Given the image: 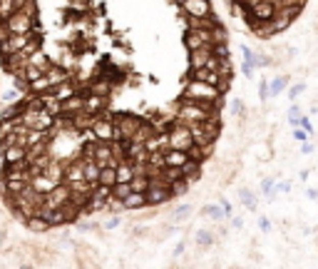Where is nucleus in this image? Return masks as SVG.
Instances as JSON below:
<instances>
[{
	"mask_svg": "<svg viewBox=\"0 0 318 269\" xmlns=\"http://www.w3.org/2000/svg\"><path fill=\"white\" fill-rule=\"evenodd\" d=\"M211 58H214V53H211V45L197 48V50H189V65H191V70H197V68H204V65Z\"/></svg>",
	"mask_w": 318,
	"mask_h": 269,
	"instance_id": "obj_12",
	"label": "nucleus"
},
{
	"mask_svg": "<svg viewBox=\"0 0 318 269\" xmlns=\"http://www.w3.org/2000/svg\"><path fill=\"white\" fill-rule=\"evenodd\" d=\"M53 122H55V115H50V113L42 107V110H40V115H38L35 127H38V130H50V127H53Z\"/></svg>",
	"mask_w": 318,
	"mask_h": 269,
	"instance_id": "obj_32",
	"label": "nucleus"
},
{
	"mask_svg": "<svg viewBox=\"0 0 318 269\" xmlns=\"http://www.w3.org/2000/svg\"><path fill=\"white\" fill-rule=\"evenodd\" d=\"M77 230H80V232H97V230H100V225L92 222V219L87 222V219H80V217H77Z\"/></svg>",
	"mask_w": 318,
	"mask_h": 269,
	"instance_id": "obj_40",
	"label": "nucleus"
},
{
	"mask_svg": "<svg viewBox=\"0 0 318 269\" xmlns=\"http://www.w3.org/2000/svg\"><path fill=\"white\" fill-rule=\"evenodd\" d=\"M147 207V194L144 192H130L125 197V210H144Z\"/></svg>",
	"mask_w": 318,
	"mask_h": 269,
	"instance_id": "obj_21",
	"label": "nucleus"
},
{
	"mask_svg": "<svg viewBox=\"0 0 318 269\" xmlns=\"http://www.w3.org/2000/svg\"><path fill=\"white\" fill-rule=\"evenodd\" d=\"M222 207H224L226 217H229V214H231V205H229V202H226V199H222Z\"/></svg>",
	"mask_w": 318,
	"mask_h": 269,
	"instance_id": "obj_51",
	"label": "nucleus"
},
{
	"mask_svg": "<svg viewBox=\"0 0 318 269\" xmlns=\"http://www.w3.org/2000/svg\"><path fill=\"white\" fill-rule=\"evenodd\" d=\"M45 77L50 80V87H57L60 82H67L70 80V73L65 68H57V65H50V70L45 73Z\"/></svg>",
	"mask_w": 318,
	"mask_h": 269,
	"instance_id": "obj_20",
	"label": "nucleus"
},
{
	"mask_svg": "<svg viewBox=\"0 0 318 269\" xmlns=\"http://www.w3.org/2000/svg\"><path fill=\"white\" fill-rule=\"evenodd\" d=\"M231 3H243V5H246V8H249V5H254V3H256V0H231Z\"/></svg>",
	"mask_w": 318,
	"mask_h": 269,
	"instance_id": "obj_53",
	"label": "nucleus"
},
{
	"mask_svg": "<svg viewBox=\"0 0 318 269\" xmlns=\"http://www.w3.org/2000/svg\"><path fill=\"white\" fill-rule=\"evenodd\" d=\"M8 35H10V30H8V25H5V23L0 20V40H5Z\"/></svg>",
	"mask_w": 318,
	"mask_h": 269,
	"instance_id": "obj_47",
	"label": "nucleus"
},
{
	"mask_svg": "<svg viewBox=\"0 0 318 269\" xmlns=\"http://www.w3.org/2000/svg\"><path fill=\"white\" fill-rule=\"evenodd\" d=\"M67 199H70V187H67L65 182H60V185H55L50 192L45 194V205H42L40 210H60Z\"/></svg>",
	"mask_w": 318,
	"mask_h": 269,
	"instance_id": "obj_5",
	"label": "nucleus"
},
{
	"mask_svg": "<svg viewBox=\"0 0 318 269\" xmlns=\"http://www.w3.org/2000/svg\"><path fill=\"white\" fill-rule=\"evenodd\" d=\"M184 42H187L189 50H197V48L211 45V42H214V38H211V30H206V28H189Z\"/></svg>",
	"mask_w": 318,
	"mask_h": 269,
	"instance_id": "obj_7",
	"label": "nucleus"
},
{
	"mask_svg": "<svg viewBox=\"0 0 318 269\" xmlns=\"http://www.w3.org/2000/svg\"><path fill=\"white\" fill-rule=\"evenodd\" d=\"M147 205L150 207H159V205H167L174 199V194L167 185H157V182H150V190H147Z\"/></svg>",
	"mask_w": 318,
	"mask_h": 269,
	"instance_id": "obj_6",
	"label": "nucleus"
},
{
	"mask_svg": "<svg viewBox=\"0 0 318 269\" xmlns=\"http://www.w3.org/2000/svg\"><path fill=\"white\" fill-rule=\"evenodd\" d=\"M189 187H191V185H189L184 177H179V180H174V182L169 185V190H172V194H174V199H177V197H182V194H187Z\"/></svg>",
	"mask_w": 318,
	"mask_h": 269,
	"instance_id": "obj_31",
	"label": "nucleus"
},
{
	"mask_svg": "<svg viewBox=\"0 0 318 269\" xmlns=\"http://www.w3.org/2000/svg\"><path fill=\"white\" fill-rule=\"evenodd\" d=\"M214 242H216V239H214V232L211 230H199L197 232V247H199V252L209 250Z\"/></svg>",
	"mask_w": 318,
	"mask_h": 269,
	"instance_id": "obj_27",
	"label": "nucleus"
},
{
	"mask_svg": "<svg viewBox=\"0 0 318 269\" xmlns=\"http://www.w3.org/2000/svg\"><path fill=\"white\" fill-rule=\"evenodd\" d=\"M94 162H97V167H107V165H112L117 167V160L112 157V150H110V142H102V140H97L94 142Z\"/></svg>",
	"mask_w": 318,
	"mask_h": 269,
	"instance_id": "obj_8",
	"label": "nucleus"
},
{
	"mask_svg": "<svg viewBox=\"0 0 318 269\" xmlns=\"http://www.w3.org/2000/svg\"><path fill=\"white\" fill-rule=\"evenodd\" d=\"M239 197H241V205H243V207H249L251 212L256 210V197H254V192H251V190L241 187V190H239Z\"/></svg>",
	"mask_w": 318,
	"mask_h": 269,
	"instance_id": "obj_35",
	"label": "nucleus"
},
{
	"mask_svg": "<svg viewBox=\"0 0 318 269\" xmlns=\"http://www.w3.org/2000/svg\"><path fill=\"white\" fill-rule=\"evenodd\" d=\"M174 3H177V5H182V3H184V0H174Z\"/></svg>",
	"mask_w": 318,
	"mask_h": 269,
	"instance_id": "obj_55",
	"label": "nucleus"
},
{
	"mask_svg": "<svg viewBox=\"0 0 318 269\" xmlns=\"http://www.w3.org/2000/svg\"><path fill=\"white\" fill-rule=\"evenodd\" d=\"M191 77H194V80H204L209 85H219V80H222V75H219L216 70H209V68H197V70H191Z\"/></svg>",
	"mask_w": 318,
	"mask_h": 269,
	"instance_id": "obj_22",
	"label": "nucleus"
},
{
	"mask_svg": "<svg viewBox=\"0 0 318 269\" xmlns=\"http://www.w3.org/2000/svg\"><path fill=\"white\" fill-rule=\"evenodd\" d=\"M231 225H234V227H236V230H239V227H241L243 222H241V219H239V217H234V219H231Z\"/></svg>",
	"mask_w": 318,
	"mask_h": 269,
	"instance_id": "obj_52",
	"label": "nucleus"
},
{
	"mask_svg": "<svg viewBox=\"0 0 318 269\" xmlns=\"http://www.w3.org/2000/svg\"><path fill=\"white\" fill-rule=\"evenodd\" d=\"M105 105H107V97L92 95V93H87V95H85V110H87V113H92V115H100V113L105 110Z\"/></svg>",
	"mask_w": 318,
	"mask_h": 269,
	"instance_id": "obj_17",
	"label": "nucleus"
},
{
	"mask_svg": "<svg viewBox=\"0 0 318 269\" xmlns=\"http://www.w3.org/2000/svg\"><path fill=\"white\" fill-rule=\"evenodd\" d=\"M130 192H132L130 182H114V185H112V194H114V197H119V199H125Z\"/></svg>",
	"mask_w": 318,
	"mask_h": 269,
	"instance_id": "obj_37",
	"label": "nucleus"
},
{
	"mask_svg": "<svg viewBox=\"0 0 318 269\" xmlns=\"http://www.w3.org/2000/svg\"><path fill=\"white\" fill-rule=\"evenodd\" d=\"M152 134H154V127H152V122H142V125L137 127V132L132 134L130 140H132V142H144V140H150Z\"/></svg>",
	"mask_w": 318,
	"mask_h": 269,
	"instance_id": "obj_28",
	"label": "nucleus"
},
{
	"mask_svg": "<svg viewBox=\"0 0 318 269\" xmlns=\"http://www.w3.org/2000/svg\"><path fill=\"white\" fill-rule=\"evenodd\" d=\"M167 134H169V147H174V150H184L187 152L189 147L194 145L191 130H189L187 125H182V122H174L172 130H167Z\"/></svg>",
	"mask_w": 318,
	"mask_h": 269,
	"instance_id": "obj_2",
	"label": "nucleus"
},
{
	"mask_svg": "<svg viewBox=\"0 0 318 269\" xmlns=\"http://www.w3.org/2000/svg\"><path fill=\"white\" fill-rule=\"evenodd\" d=\"M94 117H97V115L87 113V110H77V113L70 115V120H72V127H75L77 132H82V130H90V127H92Z\"/></svg>",
	"mask_w": 318,
	"mask_h": 269,
	"instance_id": "obj_15",
	"label": "nucleus"
},
{
	"mask_svg": "<svg viewBox=\"0 0 318 269\" xmlns=\"http://www.w3.org/2000/svg\"><path fill=\"white\" fill-rule=\"evenodd\" d=\"M18 10V3L15 0H0V20H5L10 13Z\"/></svg>",
	"mask_w": 318,
	"mask_h": 269,
	"instance_id": "obj_36",
	"label": "nucleus"
},
{
	"mask_svg": "<svg viewBox=\"0 0 318 269\" xmlns=\"http://www.w3.org/2000/svg\"><path fill=\"white\" fill-rule=\"evenodd\" d=\"M77 110H85V95H72L67 100H62V115H72Z\"/></svg>",
	"mask_w": 318,
	"mask_h": 269,
	"instance_id": "obj_18",
	"label": "nucleus"
},
{
	"mask_svg": "<svg viewBox=\"0 0 318 269\" xmlns=\"http://www.w3.org/2000/svg\"><path fill=\"white\" fill-rule=\"evenodd\" d=\"M75 257H77V264L80 267H97V252L90 250L87 244H75Z\"/></svg>",
	"mask_w": 318,
	"mask_h": 269,
	"instance_id": "obj_14",
	"label": "nucleus"
},
{
	"mask_svg": "<svg viewBox=\"0 0 318 269\" xmlns=\"http://www.w3.org/2000/svg\"><path fill=\"white\" fill-rule=\"evenodd\" d=\"M279 190H283V192H288V190H291V185H288V182H281V185H279Z\"/></svg>",
	"mask_w": 318,
	"mask_h": 269,
	"instance_id": "obj_54",
	"label": "nucleus"
},
{
	"mask_svg": "<svg viewBox=\"0 0 318 269\" xmlns=\"http://www.w3.org/2000/svg\"><path fill=\"white\" fill-rule=\"evenodd\" d=\"M187 160H189V154L184 152V150H174V147H169L167 152H164V162H167V167H182Z\"/></svg>",
	"mask_w": 318,
	"mask_h": 269,
	"instance_id": "obj_19",
	"label": "nucleus"
},
{
	"mask_svg": "<svg viewBox=\"0 0 318 269\" xmlns=\"http://www.w3.org/2000/svg\"><path fill=\"white\" fill-rule=\"evenodd\" d=\"M179 8H182L187 15H191V18H202V15H209V13H211V3H209V0H184Z\"/></svg>",
	"mask_w": 318,
	"mask_h": 269,
	"instance_id": "obj_10",
	"label": "nucleus"
},
{
	"mask_svg": "<svg viewBox=\"0 0 318 269\" xmlns=\"http://www.w3.org/2000/svg\"><path fill=\"white\" fill-rule=\"evenodd\" d=\"M182 254H184V242H182V244H177V247H174V257H182Z\"/></svg>",
	"mask_w": 318,
	"mask_h": 269,
	"instance_id": "obj_49",
	"label": "nucleus"
},
{
	"mask_svg": "<svg viewBox=\"0 0 318 269\" xmlns=\"http://www.w3.org/2000/svg\"><path fill=\"white\" fill-rule=\"evenodd\" d=\"M5 185H8V194H20L28 187V182H22V180H5Z\"/></svg>",
	"mask_w": 318,
	"mask_h": 269,
	"instance_id": "obj_38",
	"label": "nucleus"
},
{
	"mask_svg": "<svg viewBox=\"0 0 318 269\" xmlns=\"http://www.w3.org/2000/svg\"><path fill=\"white\" fill-rule=\"evenodd\" d=\"M3 160H5V165H13V162L25 160V147H20V145H10V147L3 152Z\"/></svg>",
	"mask_w": 318,
	"mask_h": 269,
	"instance_id": "obj_24",
	"label": "nucleus"
},
{
	"mask_svg": "<svg viewBox=\"0 0 318 269\" xmlns=\"http://www.w3.org/2000/svg\"><path fill=\"white\" fill-rule=\"evenodd\" d=\"M119 225H122V219H119V217H110V219L105 222V230H117Z\"/></svg>",
	"mask_w": 318,
	"mask_h": 269,
	"instance_id": "obj_43",
	"label": "nucleus"
},
{
	"mask_svg": "<svg viewBox=\"0 0 318 269\" xmlns=\"http://www.w3.org/2000/svg\"><path fill=\"white\" fill-rule=\"evenodd\" d=\"M199 214H202V217H209V219H214V222H222V219L226 217V212H224L222 205H206V207L199 210Z\"/></svg>",
	"mask_w": 318,
	"mask_h": 269,
	"instance_id": "obj_25",
	"label": "nucleus"
},
{
	"mask_svg": "<svg viewBox=\"0 0 318 269\" xmlns=\"http://www.w3.org/2000/svg\"><path fill=\"white\" fill-rule=\"evenodd\" d=\"M42 172L47 174V177H53V180H57V182H62V165L57 162L55 157H53V162H50V165H47Z\"/></svg>",
	"mask_w": 318,
	"mask_h": 269,
	"instance_id": "obj_33",
	"label": "nucleus"
},
{
	"mask_svg": "<svg viewBox=\"0 0 318 269\" xmlns=\"http://www.w3.org/2000/svg\"><path fill=\"white\" fill-rule=\"evenodd\" d=\"M293 137H296V140H301V142H303V140H306V130H303V127H301V130H296V132H293Z\"/></svg>",
	"mask_w": 318,
	"mask_h": 269,
	"instance_id": "obj_48",
	"label": "nucleus"
},
{
	"mask_svg": "<svg viewBox=\"0 0 318 269\" xmlns=\"http://www.w3.org/2000/svg\"><path fill=\"white\" fill-rule=\"evenodd\" d=\"M187 214H191V205H182V207L174 210V219L182 222V219H187Z\"/></svg>",
	"mask_w": 318,
	"mask_h": 269,
	"instance_id": "obj_41",
	"label": "nucleus"
},
{
	"mask_svg": "<svg viewBox=\"0 0 318 269\" xmlns=\"http://www.w3.org/2000/svg\"><path fill=\"white\" fill-rule=\"evenodd\" d=\"M241 70H243V75H246V77H251V75H254V70H256V65H249V62H243Z\"/></svg>",
	"mask_w": 318,
	"mask_h": 269,
	"instance_id": "obj_46",
	"label": "nucleus"
},
{
	"mask_svg": "<svg viewBox=\"0 0 318 269\" xmlns=\"http://www.w3.org/2000/svg\"><path fill=\"white\" fill-rule=\"evenodd\" d=\"M296 122H299L306 132H313V125H311V120H308V117H301V120H296Z\"/></svg>",
	"mask_w": 318,
	"mask_h": 269,
	"instance_id": "obj_44",
	"label": "nucleus"
},
{
	"mask_svg": "<svg viewBox=\"0 0 318 269\" xmlns=\"http://www.w3.org/2000/svg\"><path fill=\"white\" fill-rule=\"evenodd\" d=\"M249 13H251L254 20H271L274 13H276V8H274V3H268V0H256L254 5H249Z\"/></svg>",
	"mask_w": 318,
	"mask_h": 269,
	"instance_id": "obj_11",
	"label": "nucleus"
},
{
	"mask_svg": "<svg viewBox=\"0 0 318 269\" xmlns=\"http://www.w3.org/2000/svg\"><path fill=\"white\" fill-rule=\"evenodd\" d=\"M3 23L8 25L10 33H33V30H35V15H28V13H22V10L10 13Z\"/></svg>",
	"mask_w": 318,
	"mask_h": 269,
	"instance_id": "obj_3",
	"label": "nucleus"
},
{
	"mask_svg": "<svg viewBox=\"0 0 318 269\" xmlns=\"http://www.w3.org/2000/svg\"><path fill=\"white\" fill-rule=\"evenodd\" d=\"M75 93H77V87L72 85V77H70L67 82H60L57 87H53V95H55L60 102H62V100H67V97H72Z\"/></svg>",
	"mask_w": 318,
	"mask_h": 269,
	"instance_id": "obj_23",
	"label": "nucleus"
},
{
	"mask_svg": "<svg viewBox=\"0 0 318 269\" xmlns=\"http://www.w3.org/2000/svg\"><path fill=\"white\" fill-rule=\"evenodd\" d=\"M288 80H291V77H279V80H274V85L268 87V95H271V97H274V95H279L281 90H283V87L288 85Z\"/></svg>",
	"mask_w": 318,
	"mask_h": 269,
	"instance_id": "obj_39",
	"label": "nucleus"
},
{
	"mask_svg": "<svg viewBox=\"0 0 318 269\" xmlns=\"http://www.w3.org/2000/svg\"><path fill=\"white\" fill-rule=\"evenodd\" d=\"M33 35H35V33H10L5 40H0V58H8V55H13V53H20Z\"/></svg>",
	"mask_w": 318,
	"mask_h": 269,
	"instance_id": "obj_4",
	"label": "nucleus"
},
{
	"mask_svg": "<svg viewBox=\"0 0 318 269\" xmlns=\"http://www.w3.org/2000/svg\"><path fill=\"white\" fill-rule=\"evenodd\" d=\"M55 185H60L57 180H53V177H47L45 172H38V174H33L30 177V187L35 190V192H42V194H47Z\"/></svg>",
	"mask_w": 318,
	"mask_h": 269,
	"instance_id": "obj_13",
	"label": "nucleus"
},
{
	"mask_svg": "<svg viewBox=\"0 0 318 269\" xmlns=\"http://www.w3.org/2000/svg\"><path fill=\"white\" fill-rule=\"evenodd\" d=\"M22 225H25V227H28L30 232H35V234H45V232H50L47 219H45V217H40V214H33V217L22 219Z\"/></svg>",
	"mask_w": 318,
	"mask_h": 269,
	"instance_id": "obj_16",
	"label": "nucleus"
},
{
	"mask_svg": "<svg viewBox=\"0 0 318 269\" xmlns=\"http://www.w3.org/2000/svg\"><path fill=\"white\" fill-rule=\"evenodd\" d=\"M241 110H243L241 100H234V102H231V113H234V115H239V113H241Z\"/></svg>",
	"mask_w": 318,
	"mask_h": 269,
	"instance_id": "obj_45",
	"label": "nucleus"
},
{
	"mask_svg": "<svg viewBox=\"0 0 318 269\" xmlns=\"http://www.w3.org/2000/svg\"><path fill=\"white\" fill-rule=\"evenodd\" d=\"M30 65H35V68H40L42 73H47L53 62H50V58H47V55H45V53H42V50L38 48L35 53H30Z\"/></svg>",
	"mask_w": 318,
	"mask_h": 269,
	"instance_id": "obj_26",
	"label": "nucleus"
},
{
	"mask_svg": "<svg viewBox=\"0 0 318 269\" xmlns=\"http://www.w3.org/2000/svg\"><path fill=\"white\" fill-rule=\"evenodd\" d=\"M259 227H261V230L266 232L268 227H271V225H268V219H266V217H261V219H259Z\"/></svg>",
	"mask_w": 318,
	"mask_h": 269,
	"instance_id": "obj_50",
	"label": "nucleus"
},
{
	"mask_svg": "<svg viewBox=\"0 0 318 269\" xmlns=\"http://www.w3.org/2000/svg\"><path fill=\"white\" fill-rule=\"evenodd\" d=\"M222 97L216 85H209L204 80H189L187 90H184V100H194V102H216Z\"/></svg>",
	"mask_w": 318,
	"mask_h": 269,
	"instance_id": "obj_1",
	"label": "nucleus"
},
{
	"mask_svg": "<svg viewBox=\"0 0 318 269\" xmlns=\"http://www.w3.org/2000/svg\"><path fill=\"white\" fill-rule=\"evenodd\" d=\"M112 130H114V125H112V117H94V122H92V132L97 140H102V142H110L112 140Z\"/></svg>",
	"mask_w": 318,
	"mask_h": 269,
	"instance_id": "obj_9",
	"label": "nucleus"
},
{
	"mask_svg": "<svg viewBox=\"0 0 318 269\" xmlns=\"http://www.w3.org/2000/svg\"><path fill=\"white\" fill-rule=\"evenodd\" d=\"M130 187L132 192H147L150 190V177L147 174H134L130 180Z\"/></svg>",
	"mask_w": 318,
	"mask_h": 269,
	"instance_id": "obj_30",
	"label": "nucleus"
},
{
	"mask_svg": "<svg viewBox=\"0 0 318 269\" xmlns=\"http://www.w3.org/2000/svg\"><path fill=\"white\" fill-rule=\"evenodd\" d=\"M97 182H100V185H107V187H112L114 182H117V174H114L112 165H107V167H100V177H97Z\"/></svg>",
	"mask_w": 318,
	"mask_h": 269,
	"instance_id": "obj_29",
	"label": "nucleus"
},
{
	"mask_svg": "<svg viewBox=\"0 0 318 269\" xmlns=\"http://www.w3.org/2000/svg\"><path fill=\"white\" fill-rule=\"evenodd\" d=\"M90 93L100 97H110V80H100V82L90 85Z\"/></svg>",
	"mask_w": 318,
	"mask_h": 269,
	"instance_id": "obj_34",
	"label": "nucleus"
},
{
	"mask_svg": "<svg viewBox=\"0 0 318 269\" xmlns=\"http://www.w3.org/2000/svg\"><path fill=\"white\" fill-rule=\"evenodd\" d=\"M303 90H306V85H301V82H299V85H293V87L288 90V97H291V100H296V97H299Z\"/></svg>",
	"mask_w": 318,
	"mask_h": 269,
	"instance_id": "obj_42",
	"label": "nucleus"
}]
</instances>
